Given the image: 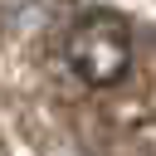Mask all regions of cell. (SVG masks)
Listing matches in <instances>:
<instances>
[{
    "instance_id": "cell-1",
    "label": "cell",
    "mask_w": 156,
    "mask_h": 156,
    "mask_svg": "<svg viewBox=\"0 0 156 156\" xmlns=\"http://www.w3.org/2000/svg\"><path fill=\"white\" fill-rule=\"evenodd\" d=\"M132 44H136L132 20L112 5H93L68 24L63 58L88 88H117L132 68Z\"/></svg>"
}]
</instances>
